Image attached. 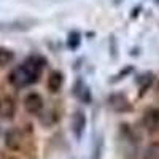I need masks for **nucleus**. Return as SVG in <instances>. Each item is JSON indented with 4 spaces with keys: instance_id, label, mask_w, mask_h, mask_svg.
<instances>
[{
    "instance_id": "obj_10",
    "label": "nucleus",
    "mask_w": 159,
    "mask_h": 159,
    "mask_svg": "<svg viewBox=\"0 0 159 159\" xmlns=\"http://www.w3.org/2000/svg\"><path fill=\"white\" fill-rule=\"evenodd\" d=\"M15 61V52L8 48L0 46V67H7Z\"/></svg>"
},
{
    "instance_id": "obj_11",
    "label": "nucleus",
    "mask_w": 159,
    "mask_h": 159,
    "mask_svg": "<svg viewBox=\"0 0 159 159\" xmlns=\"http://www.w3.org/2000/svg\"><path fill=\"white\" fill-rule=\"evenodd\" d=\"M80 45H81V34H80L78 30L70 32L69 37H67V48L75 51V49L80 48Z\"/></svg>"
},
{
    "instance_id": "obj_5",
    "label": "nucleus",
    "mask_w": 159,
    "mask_h": 159,
    "mask_svg": "<svg viewBox=\"0 0 159 159\" xmlns=\"http://www.w3.org/2000/svg\"><path fill=\"white\" fill-rule=\"evenodd\" d=\"M84 129H86V115L81 110H76L72 116V132L76 140H80L84 134Z\"/></svg>"
},
{
    "instance_id": "obj_8",
    "label": "nucleus",
    "mask_w": 159,
    "mask_h": 159,
    "mask_svg": "<svg viewBox=\"0 0 159 159\" xmlns=\"http://www.w3.org/2000/svg\"><path fill=\"white\" fill-rule=\"evenodd\" d=\"M62 84H64V75L59 70H52L48 75V80H46L48 91L51 92V94H57V92L62 89Z\"/></svg>"
},
{
    "instance_id": "obj_9",
    "label": "nucleus",
    "mask_w": 159,
    "mask_h": 159,
    "mask_svg": "<svg viewBox=\"0 0 159 159\" xmlns=\"http://www.w3.org/2000/svg\"><path fill=\"white\" fill-rule=\"evenodd\" d=\"M73 96H75L76 99H80L83 103H91V100H92L91 91H89V88L84 84L83 80H76V81H75V86H73Z\"/></svg>"
},
{
    "instance_id": "obj_2",
    "label": "nucleus",
    "mask_w": 159,
    "mask_h": 159,
    "mask_svg": "<svg viewBox=\"0 0 159 159\" xmlns=\"http://www.w3.org/2000/svg\"><path fill=\"white\" fill-rule=\"evenodd\" d=\"M107 105H108V108L115 113H129V111H132V103L127 99V96L123 94V92H113V94H110L108 99H107Z\"/></svg>"
},
{
    "instance_id": "obj_3",
    "label": "nucleus",
    "mask_w": 159,
    "mask_h": 159,
    "mask_svg": "<svg viewBox=\"0 0 159 159\" xmlns=\"http://www.w3.org/2000/svg\"><path fill=\"white\" fill-rule=\"evenodd\" d=\"M24 103V110L29 115H40L42 110L45 108V100L38 92H29L22 100Z\"/></svg>"
},
{
    "instance_id": "obj_14",
    "label": "nucleus",
    "mask_w": 159,
    "mask_h": 159,
    "mask_svg": "<svg viewBox=\"0 0 159 159\" xmlns=\"http://www.w3.org/2000/svg\"><path fill=\"white\" fill-rule=\"evenodd\" d=\"M156 3H159V0H156Z\"/></svg>"
},
{
    "instance_id": "obj_12",
    "label": "nucleus",
    "mask_w": 159,
    "mask_h": 159,
    "mask_svg": "<svg viewBox=\"0 0 159 159\" xmlns=\"http://www.w3.org/2000/svg\"><path fill=\"white\" fill-rule=\"evenodd\" d=\"M143 159H159V142H151L143 153Z\"/></svg>"
},
{
    "instance_id": "obj_4",
    "label": "nucleus",
    "mask_w": 159,
    "mask_h": 159,
    "mask_svg": "<svg viewBox=\"0 0 159 159\" xmlns=\"http://www.w3.org/2000/svg\"><path fill=\"white\" fill-rule=\"evenodd\" d=\"M143 126L150 134H157L159 132V107H153L145 111Z\"/></svg>"
},
{
    "instance_id": "obj_7",
    "label": "nucleus",
    "mask_w": 159,
    "mask_h": 159,
    "mask_svg": "<svg viewBox=\"0 0 159 159\" xmlns=\"http://www.w3.org/2000/svg\"><path fill=\"white\" fill-rule=\"evenodd\" d=\"M16 115V103L11 97H0V118L3 119H13Z\"/></svg>"
},
{
    "instance_id": "obj_6",
    "label": "nucleus",
    "mask_w": 159,
    "mask_h": 159,
    "mask_svg": "<svg viewBox=\"0 0 159 159\" xmlns=\"http://www.w3.org/2000/svg\"><path fill=\"white\" fill-rule=\"evenodd\" d=\"M5 145H7V148H10L13 151H18L21 148V145H22V134H21V130L16 129V127L7 130V134H5Z\"/></svg>"
},
{
    "instance_id": "obj_13",
    "label": "nucleus",
    "mask_w": 159,
    "mask_h": 159,
    "mask_svg": "<svg viewBox=\"0 0 159 159\" xmlns=\"http://www.w3.org/2000/svg\"><path fill=\"white\" fill-rule=\"evenodd\" d=\"M130 72H132V67H126V69H124V72H119V73L116 75V78H113V80H111V83L118 81V80H121V78H124V75H126V73H130Z\"/></svg>"
},
{
    "instance_id": "obj_1",
    "label": "nucleus",
    "mask_w": 159,
    "mask_h": 159,
    "mask_svg": "<svg viewBox=\"0 0 159 159\" xmlns=\"http://www.w3.org/2000/svg\"><path fill=\"white\" fill-rule=\"evenodd\" d=\"M45 65H46L45 57H42V56H29L21 65H18V67H15L10 72L8 81H10L11 86H15L18 89L32 86L40 80Z\"/></svg>"
}]
</instances>
